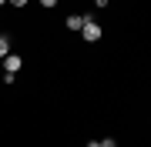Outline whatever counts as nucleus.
<instances>
[{
    "label": "nucleus",
    "mask_w": 151,
    "mask_h": 147,
    "mask_svg": "<svg viewBox=\"0 0 151 147\" xmlns=\"http://www.w3.org/2000/svg\"><path fill=\"white\" fill-rule=\"evenodd\" d=\"M97 144H101V147H118V144L111 141V137H108V141H97Z\"/></svg>",
    "instance_id": "6"
},
{
    "label": "nucleus",
    "mask_w": 151,
    "mask_h": 147,
    "mask_svg": "<svg viewBox=\"0 0 151 147\" xmlns=\"http://www.w3.org/2000/svg\"><path fill=\"white\" fill-rule=\"evenodd\" d=\"M10 54V37H0V57Z\"/></svg>",
    "instance_id": "4"
},
{
    "label": "nucleus",
    "mask_w": 151,
    "mask_h": 147,
    "mask_svg": "<svg viewBox=\"0 0 151 147\" xmlns=\"http://www.w3.org/2000/svg\"><path fill=\"white\" fill-rule=\"evenodd\" d=\"M40 7H47V10H50V7H57V0H40Z\"/></svg>",
    "instance_id": "5"
},
{
    "label": "nucleus",
    "mask_w": 151,
    "mask_h": 147,
    "mask_svg": "<svg viewBox=\"0 0 151 147\" xmlns=\"http://www.w3.org/2000/svg\"><path fill=\"white\" fill-rule=\"evenodd\" d=\"M4 4H7V0H0V7H4Z\"/></svg>",
    "instance_id": "9"
},
{
    "label": "nucleus",
    "mask_w": 151,
    "mask_h": 147,
    "mask_svg": "<svg viewBox=\"0 0 151 147\" xmlns=\"http://www.w3.org/2000/svg\"><path fill=\"white\" fill-rule=\"evenodd\" d=\"M81 37L87 40V44H97V40H101V27H97V23L91 20V17L84 20V27H81Z\"/></svg>",
    "instance_id": "1"
},
{
    "label": "nucleus",
    "mask_w": 151,
    "mask_h": 147,
    "mask_svg": "<svg viewBox=\"0 0 151 147\" xmlns=\"http://www.w3.org/2000/svg\"><path fill=\"white\" fill-rule=\"evenodd\" d=\"M0 67H4V74H17V70L24 67V57H17V54H7Z\"/></svg>",
    "instance_id": "2"
},
{
    "label": "nucleus",
    "mask_w": 151,
    "mask_h": 147,
    "mask_svg": "<svg viewBox=\"0 0 151 147\" xmlns=\"http://www.w3.org/2000/svg\"><path fill=\"white\" fill-rule=\"evenodd\" d=\"M87 147H101V144H97V141H91V144H87Z\"/></svg>",
    "instance_id": "8"
},
{
    "label": "nucleus",
    "mask_w": 151,
    "mask_h": 147,
    "mask_svg": "<svg viewBox=\"0 0 151 147\" xmlns=\"http://www.w3.org/2000/svg\"><path fill=\"white\" fill-rule=\"evenodd\" d=\"M10 4H14V7H27V0H10Z\"/></svg>",
    "instance_id": "7"
},
{
    "label": "nucleus",
    "mask_w": 151,
    "mask_h": 147,
    "mask_svg": "<svg viewBox=\"0 0 151 147\" xmlns=\"http://www.w3.org/2000/svg\"><path fill=\"white\" fill-rule=\"evenodd\" d=\"M0 64H4V57H0Z\"/></svg>",
    "instance_id": "10"
},
{
    "label": "nucleus",
    "mask_w": 151,
    "mask_h": 147,
    "mask_svg": "<svg viewBox=\"0 0 151 147\" xmlns=\"http://www.w3.org/2000/svg\"><path fill=\"white\" fill-rule=\"evenodd\" d=\"M84 20H87V17H81V13H70V17H67V30H81V27H84Z\"/></svg>",
    "instance_id": "3"
}]
</instances>
